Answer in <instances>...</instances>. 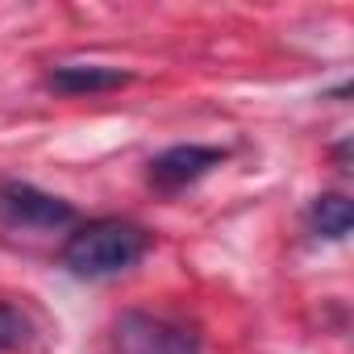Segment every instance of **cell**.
<instances>
[{
  "instance_id": "2",
  "label": "cell",
  "mask_w": 354,
  "mask_h": 354,
  "mask_svg": "<svg viewBox=\"0 0 354 354\" xmlns=\"http://www.w3.org/2000/svg\"><path fill=\"white\" fill-rule=\"evenodd\" d=\"M113 354H201V333L184 321H171L146 308H125L109 333Z\"/></svg>"
},
{
  "instance_id": "4",
  "label": "cell",
  "mask_w": 354,
  "mask_h": 354,
  "mask_svg": "<svg viewBox=\"0 0 354 354\" xmlns=\"http://www.w3.org/2000/svg\"><path fill=\"white\" fill-rule=\"evenodd\" d=\"M225 158H230L225 146H201V142L167 146V150H158V154L146 162V184H150L154 192H184V188H192L196 180H205L213 167H221Z\"/></svg>"
},
{
  "instance_id": "1",
  "label": "cell",
  "mask_w": 354,
  "mask_h": 354,
  "mask_svg": "<svg viewBox=\"0 0 354 354\" xmlns=\"http://www.w3.org/2000/svg\"><path fill=\"white\" fill-rule=\"evenodd\" d=\"M150 246H154V234L146 225L125 221V217H96V221H84L63 242L59 263L75 279H113L138 267Z\"/></svg>"
},
{
  "instance_id": "3",
  "label": "cell",
  "mask_w": 354,
  "mask_h": 354,
  "mask_svg": "<svg viewBox=\"0 0 354 354\" xmlns=\"http://www.w3.org/2000/svg\"><path fill=\"white\" fill-rule=\"evenodd\" d=\"M0 221L13 230H67L75 225V205L26 180H0Z\"/></svg>"
},
{
  "instance_id": "5",
  "label": "cell",
  "mask_w": 354,
  "mask_h": 354,
  "mask_svg": "<svg viewBox=\"0 0 354 354\" xmlns=\"http://www.w3.org/2000/svg\"><path fill=\"white\" fill-rule=\"evenodd\" d=\"M133 75L121 67H104V63H63L55 67L42 84L55 96H100V92H117L125 88Z\"/></svg>"
},
{
  "instance_id": "8",
  "label": "cell",
  "mask_w": 354,
  "mask_h": 354,
  "mask_svg": "<svg viewBox=\"0 0 354 354\" xmlns=\"http://www.w3.org/2000/svg\"><path fill=\"white\" fill-rule=\"evenodd\" d=\"M333 158H337V171H350V142L333 146Z\"/></svg>"
},
{
  "instance_id": "7",
  "label": "cell",
  "mask_w": 354,
  "mask_h": 354,
  "mask_svg": "<svg viewBox=\"0 0 354 354\" xmlns=\"http://www.w3.org/2000/svg\"><path fill=\"white\" fill-rule=\"evenodd\" d=\"M30 337H34V321H30V313L17 308V304H9V300H0V354L30 346Z\"/></svg>"
},
{
  "instance_id": "6",
  "label": "cell",
  "mask_w": 354,
  "mask_h": 354,
  "mask_svg": "<svg viewBox=\"0 0 354 354\" xmlns=\"http://www.w3.org/2000/svg\"><path fill=\"white\" fill-rule=\"evenodd\" d=\"M354 225V209H350V196L342 192H321L313 205H308V230L325 242H342Z\"/></svg>"
}]
</instances>
